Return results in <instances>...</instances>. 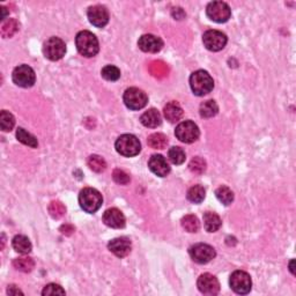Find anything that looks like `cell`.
Listing matches in <instances>:
<instances>
[{
  "mask_svg": "<svg viewBox=\"0 0 296 296\" xmlns=\"http://www.w3.org/2000/svg\"><path fill=\"white\" fill-rule=\"evenodd\" d=\"M12 245L13 249H14L16 252L22 255H28L33 249V245L30 243L29 238L25 236V235H16V236L13 238Z\"/></svg>",
  "mask_w": 296,
  "mask_h": 296,
  "instance_id": "7402d4cb",
  "label": "cell"
},
{
  "mask_svg": "<svg viewBox=\"0 0 296 296\" xmlns=\"http://www.w3.org/2000/svg\"><path fill=\"white\" fill-rule=\"evenodd\" d=\"M103 222L108 227L120 229L125 227V217L118 208H109L104 212Z\"/></svg>",
  "mask_w": 296,
  "mask_h": 296,
  "instance_id": "2e32d148",
  "label": "cell"
},
{
  "mask_svg": "<svg viewBox=\"0 0 296 296\" xmlns=\"http://www.w3.org/2000/svg\"><path fill=\"white\" fill-rule=\"evenodd\" d=\"M215 196H217L218 200L221 204L226 205V206L230 205L234 201V192L228 186H224V185L218 187L217 191H215Z\"/></svg>",
  "mask_w": 296,
  "mask_h": 296,
  "instance_id": "4316f807",
  "label": "cell"
},
{
  "mask_svg": "<svg viewBox=\"0 0 296 296\" xmlns=\"http://www.w3.org/2000/svg\"><path fill=\"white\" fill-rule=\"evenodd\" d=\"M108 248L117 257L124 258L131 252L132 244H131V241L127 237H117L109 242Z\"/></svg>",
  "mask_w": 296,
  "mask_h": 296,
  "instance_id": "e0dca14e",
  "label": "cell"
},
{
  "mask_svg": "<svg viewBox=\"0 0 296 296\" xmlns=\"http://www.w3.org/2000/svg\"><path fill=\"white\" fill-rule=\"evenodd\" d=\"M113 181L120 185H126L130 182V176L124 170L116 169L112 174Z\"/></svg>",
  "mask_w": 296,
  "mask_h": 296,
  "instance_id": "74e56055",
  "label": "cell"
},
{
  "mask_svg": "<svg viewBox=\"0 0 296 296\" xmlns=\"http://www.w3.org/2000/svg\"><path fill=\"white\" fill-rule=\"evenodd\" d=\"M88 167L95 173H102L107 169V162L99 155H90L88 159Z\"/></svg>",
  "mask_w": 296,
  "mask_h": 296,
  "instance_id": "1f68e13d",
  "label": "cell"
},
{
  "mask_svg": "<svg viewBox=\"0 0 296 296\" xmlns=\"http://www.w3.org/2000/svg\"><path fill=\"white\" fill-rule=\"evenodd\" d=\"M66 45L65 42L59 37H50L48 41L43 44V53L49 60L56 62L65 56Z\"/></svg>",
  "mask_w": 296,
  "mask_h": 296,
  "instance_id": "8992f818",
  "label": "cell"
},
{
  "mask_svg": "<svg viewBox=\"0 0 296 296\" xmlns=\"http://www.w3.org/2000/svg\"><path fill=\"white\" fill-rule=\"evenodd\" d=\"M206 14L212 21L224 23L230 19L231 11L228 4L223 1H212L207 5Z\"/></svg>",
  "mask_w": 296,
  "mask_h": 296,
  "instance_id": "ba28073f",
  "label": "cell"
},
{
  "mask_svg": "<svg viewBox=\"0 0 296 296\" xmlns=\"http://www.w3.org/2000/svg\"><path fill=\"white\" fill-rule=\"evenodd\" d=\"M198 289L205 295H217L220 292V284L214 275L210 273L201 274L197 282Z\"/></svg>",
  "mask_w": 296,
  "mask_h": 296,
  "instance_id": "5bb4252c",
  "label": "cell"
},
{
  "mask_svg": "<svg viewBox=\"0 0 296 296\" xmlns=\"http://www.w3.org/2000/svg\"><path fill=\"white\" fill-rule=\"evenodd\" d=\"M19 30V23L15 19H7L4 20L0 26V33L4 38H9V37L14 36L16 32Z\"/></svg>",
  "mask_w": 296,
  "mask_h": 296,
  "instance_id": "603a6c76",
  "label": "cell"
},
{
  "mask_svg": "<svg viewBox=\"0 0 296 296\" xmlns=\"http://www.w3.org/2000/svg\"><path fill=\"white\" fill-rule=\"evenodd\" d=\"M199 111L200 116L203 117V118H212V117H214L219 112V107L215 101L208 100L200 104Z\"/></svg>",
  "mask_w": 296,
  "mask_h": 296,
  "instance_id": "cb8c5ba5",
  "label": "cell"
},
{
  "mask_svg": "<svg viewBox=\"0 0 296 296\" xmlns=\"http://www.w3.org/2000/svg\"><path fill=\"white\" fill-rule=\"evenodd\" d=\"M16 138H18L20 143H22L23 145H27V146L32 148H37V146H38V141H37L36 137H34L33 134L27 132V131L25 129H22V127H19L18 131H16Z\"/></svg>",
  "mask_w": 296,
  "mask_h": 296,
  "instance_id": "83f0119b",
  "label": "cell"
},
{
  "mask_svg": "<svg viewBox=\"0 0 296 296\" xmlns=\"http://www.w3.org/2000/svg\"><path fill=\"white\" fill-rule=\"evenodd\" d=\"M13 82L16 86L22 87V88H29V87L34 86V83L36 81L35 72L32 67L28 65H19L15 67L12 74Z\"/></svg>",
  "mask_w": 296,
  "mask_h": 296,
  "instance_id": "9c48e42d",
  "label": "cell"
},
{
  "mask_svg": "<svg viewBox=\"0 0 296 296\" xmlns=\"http://www.w3.org/2000/svg\"><path fill=\"white\" fill-rule=\"evenodd\" d=\"M293 263H294V260L291 261V272L293 274H294V268H293Z\"/></svg>",
  "mask_w": 296,
  "mask_h": 296,
  "instance_id": "60d3db41",
  "label": "cell"
},
{
  "mask_svg": "<svg viewBox=\"0 0 296 296\" xmlns=\"http://www.w3.org/2000/svg\"><path fill=\"white\" fill-rule=\"evenodd\" d=\"M190 87L194 95L204 96L214 88L213 78L204 70L196 71L190 76Z\"/></svg>",
  "mask_w": 296,
  "mask_h": 296,
  "instance_id": "7a4b0ae2",
  "label": "cell"
},
{
  "mask_svg": "<svg viewBox=\"0 0 296 296\" xmlns=\"http://www.w3.org/2000/svg\"><path fill=\"white\" fill-rule=\"evenodd\" d=\"M138 45L144 52L156 53L163 48V41L160 37L152 35V34H147V35L140 37L139 41H138Z\"/></svg>",
  "mask_w": 296,
  "mask_h": 296,
  "instance_id": "9a60e30c",
  "label": "cell"
},
{
  "mask_svg": "<svg viewBox=\"0 0 296 296\" xmlns=\"http://www.w3.org/2000/svg\"><path fill=\"white\" fill-rule=\"evenodd\" d=\"M168 157H169V160L171 161V163L176 164H182L184 163L185 161V152L183 149H182L181 147H171L169 149V152H168Z\"/></svg>",
  "mask_w": 296,
  "mask_h": 296,
  "instance_id": "d6a6232c",
  "label": "cell"
},
{
  "mask_svg": "<svg viewBox=\"0 0 296 296\" xmlns=\"http://www.w3.org/2000/svg\"><path fill=\"white\" fill-rule=\"evenodd\" d=\"M49 213L53 219H60L65 215L66 208L60 201H52L49 205Z\"/></svg>",
  "mask_w": 296,
  "mask_h": 296,
  "instance_id": "e575fe53",
  "label": "cell"
},
{
  "mask_svg": "<svg viewBox=\"0 0 296 296\" xmlns=\"http://www.w3.org/2000/svg\"><path fill=\"white\" fill-rule=\"evenodd\" d=\"M175 136L182 143L192 144L198 140L200 136V131L197 124L191 122V120H185V122L178 124L176 130H175Z\"/></svg>",
  "mask_w": 296,
  "mask_h": 296,
  "instance_id": "5b68a950",
  "label": "cell"
},
{
  "mask_svg": "<svg viewBox=\"0 0 296 296\" xmlns=\"http://www.w3.org/2000/svg\"><path fill=\"white\" fill-rule=\"evenodd\" d=\"M13 266L18 271L23 272V273H29V272H32L34 267H35V261L30 257H19L14 259Z\"/></svg>",
  "mask_w": 296,
  "mask_h": 296,
  "instance_id": "d4e9b609",
  "label": "cell"
},
{
  "mask_svg": "<svg viewBox=\"0 0 296 296\" xmlns=\"http://www.w3.org/2000/svg\"><path fill=\"white\" fill-rule=\"evenodd\" d=\"M123 100L125 106L131 110L143 109L148 102L146 93L139 88H136V87H131V88L126 89L124 93Z\"/></svg>",
  "mask_w": 296,
  "mask_h": 296,
  "instance_id": "52a82bcc",
  "label": "cell"
},
{
  "mask_svg": "<svg viewBox=\"0 0 296 296\" xmlns=\"http://www.w3.org/2000/svg\"><path fill=\"white\" fill-rule=\"evenodd\" d=\"M7 294H9V295H23V293L20 291V289L16 287V286H14V285H11V286H8V288H7Z\"/></svg>",
  "mask_w": 296,
  "mask_h": 296,
  "instance_id": "ab89813d",
  "label": "cell"
},
{
  "mask_svg": "<svg viewBox=\"0 0 296 296\" xmlns=\"http://www.w3.org/2000/svg\"><path fill=\"white\" fill-rule=\"evenodd\" d=\"M140 122L144 126L149 127V129H155L162 123V117H161L160 112L156 109H149L141 115Z\"/></svg>",
  "mask_w": 296,
  "mask_h": 296,
  "instance_id": "d6986e66",
  "label": "cell"
},
{
  "mask_svg": "<svg viewBox=\"0 0 296 296\" xmlns=\"http://www.w3.org/2000/svg\"><path fill=\"white\" fill-rule=\"evenodd\" d=\"M102 76L108 81H117L120 78V71L113 65H107L102 69Z\"/></svg>",
  "mask_w": 296,
  "mask_h": 296,
  "instance_id": "836d02e7",
  "label": "cell"
},
{
  "mask_svg": "<svg viewBox=\"0 0 296 296\" xmlns=\"http://www.w3.org/2000/svg\"><path fill=\"white\" fill-rule=\"evenodd\" d=\"M189 168L192 173L200 175V174H203L205 170H206V161H205L204 159H201V157H199V156H196L191 160Z\"/></svg>",
  "mask_w": 296,
  "mask_h": 296,
  "instance_id": "d590c367",
  "label": "cell"
},
{
  "mask_svg": "<svg viewBox=\"0 0 296 296\" xmlns=\"http://www.w3.org/2000/svg\"><path fill=\"white\" fill-rule=\"evenodd\" d=\"M148 167L153 174H155L159 177H166L170 173L169 163L167 162L166 157L160 155V154L152 155L148 161Z\"/></svg>",
  "mask_w": 296,
  "mask_h": 296,
  "instance_id": "ac0fdd59",
  "label": "cell"
},
{
  "mask_svg": "<svg viewBox=\"0 0 296 296\" xmlns=\"http://www.w3.org/2000/svg\"><path fill=\"white\" fill-rule=\"evenodd\" d=\"M227 36L219 30H207L203 35V43L210 51H220L227 44Z\"/></svg>",
  "mask_w": 296,
  "mask_h": 296,
  "instance_id": "7c38bea8",
  "label": "cell"
},
{
  "mask_svg": "<svg viewBox=\"0 0 296 296\" xmlns=\"http://www.w3.org/2000/svg\"><path fill=\"white\" fill-rule=\"evenodd\" d=\"M15 125V118L8 111L2 110L0 112V126L4 132H9Z\"/></svg>",
  "mask_w": 296,
  "mask_h": 296,
  "instance_id": "4dcf8cb0",
  "label": "cell"
},
{
  "mask_svg": "<svg viewBox=\"0 0 296 296\" xmlns=\"http://www.w3.org/2000/svg\"><path fill=\"white\" fill-rule=\"evenodd\" d=\"M42 294L46 295H65V291L57 284H49L46 285L44 289H43Z\"/></svg>",
  "mask_w": 296,
  "mask_h": 296,
  "instance_id": "8d00e7d4",
  "label": "cell"
},
{
  "mask_svg": "<svg viewBox=\"0 0 296 296\" xmlns=\"http://www.w3.org/2000/svg\"><path fill=\"white\" fill-rule=\"evenodd\" d=\"M222 221L218 214L213 212H206L204 214V227L208 233H215L220 229Z\"/></svg>",
  "mask_w": 296,
  "mask_h": 296,
  "instance_id": "44dd1931",
  "label": "cell"
},
{
  "mask_svg": "<svg viewBox=\"0 0 296 296\" xmlns=\"http://www.w3.org/2000/svg\"><path fill=\"white\" fill-rule=\"evenodd\" d=\"M87 15H88L89 22L97 28H103L109 22V12L102 5H95L89 7Z\"/></svg>",
  "mask_w": 296,
  "mask_h": 296,
  "instance_id": "4fadbf2b",
  "label": "cell"
},
{
  "mask_svg": "<svg viewBox=\"0 0 296 296\" xmlns=\"http://www.w3.org/2000/svg\"><path fill=\"white\" fill-rule=\"evenodd\" d=\"M75 45L80 55L87 57V58L96 56L100 50L99 39H97V37L93 33L88 32V30H82V32H80L76 35Z\"/></svg>",
  "mask_w": 296,
  "mask_h": 296,
  "instance_id": "6da1fadb",
  "label": "cell"
},
{
  "mask_svg": "<svg viewBox=\"0 0 296 296\" xmlns=\"http://www.w3.org/2000/svg\"><path fill=\"white\" fill-rule=\"evenodd\" d=\"M171 14H173L174 18L177 19V20H182V19L185 18V13L181 7H175L173 9V12H171Z\"/></svg>",
  "mask_w": 296,
  "mask_h": 296,
  "instance_id": "f35d334b",
  "label": "cell"
},
{
  "mask_svg": "<svg viewBox=\"0 0 296 296\" xmlns=\"http://www.w3.org/2000/svg\"><path fill=\"white\" fill-rule=\"evenodd\" d=\"M147 143L154 149H163L168 145V138L163 133H153L148 137Z\"/></svg>",
  "mask_w": 296,
  "mask_h": 296,
  "instance_id": "f546056e",
  "label": "cell"
},
{
  "mask_svg": "<svg viewBox=\"0 0 296 296\" xmlns=\"http://www.w3.org/2000/svg\"><path fill=\"white\" fill-rule=\"evenodd\" d=\"M206 196V191L201 185H193L187 191V199L193 204H200L205 199Z\"/></svg>",
  "mask_w": 296,
  "mask_h": 296,
  "instance_id": "f1b7e54d",
  "label": "cell"
},
{
  "mask_svg": "<svg viewBox=\"0 0 296 296\" xmlns=\"http://www.w3.org/2000/svg\"><path fill=\"white\" fill-rule=\"evenodd\" d=\"M164 117L170 123H176L183 117V109L177 102H170L164 107Z\"/></svg>",
  "mask_w": 296,
  "mask_h": 296,
  "instance_id": "ffe728a7",
  "label": "cell"
},
{
  "mask_svg": "<svg viewBox=\"0 0 296 296\" xmlns=\"http://www.w3.org/2000/svg\"><path fill=\"white\" fill-rule=\"evenodd\" d=\"M189 254L190 257L192 258V260L196 261L197 264L210 263L212 259H214L215 256H217L214 248L205 243H198L192 245L190 248Z\"/></svg>",
  "mask_w": 296,
  "mask_h": 296,
  "instance_id": "8fae6325",
  "label": "cell"
},
{
  "mask_svg": "<svg viewBox=\"0 0 296 296\" xmlns=\"http://www.w3.org/2000/svg\"><path fill=\"white\" fill-rule=\"evenodd\" d=\"M182 227H183L187 233H197L200 228V222L196 215H185V217L182 219Z\"/></svg>",
  "mask_w": 296,
  "mask_h": 296,
  "instance_id": "484cf974",
  "label": "cell"
},
{
  "mask_svg": "<svg viewBox=\"0 0 296 296\" xmlns=\"http://www.w3.org/2000/svg\"><path fill=\"white\" fill-rule=\"evenodd\" d=\"M103 198L96 189L93 187H85L81 190V192L79 194V204L80 207L82 208L86 213L93 214L100 210V207L102 206Z\"/></svg>",
  "mask_w": 296,
  "mask_h": 296,
  "instance_id": "3957f363",
  "label": "cell"
},
{
  "mask_svg": "<svg viewBox=\"0 0 296 296\" xmlns=\"http://www.w3.org/2000/svg\"><path fill=\"white\" fill-rule=\"evenodd\" d=\"M229 285L235 293L241 295H245L251 291L252 280L251 277L247 272L235 271L234 273L230 275Z\"/></svg>",
  "mask_w": 296,
  "mask_h": 296,
  "instance_id": "30bf717a",
  "label": "cell"
},
{
  "mask_svg": "<svg viewBox=\"0 0 296 296\" xmlns=\"http://www.w3.org/2000/svg\"><path fill=\"white\" fill-rule=\"evenodd\" d=\"M115 147L117 152L125 157L136 156L141 150L140 141L133 134H123V136H120L116 141Z\"/></svg>",
  "mask_w": 296,
  "mask_h": 296,
  "instance_id": "277c9868",
  "label": "cell"
}]
</instances>
